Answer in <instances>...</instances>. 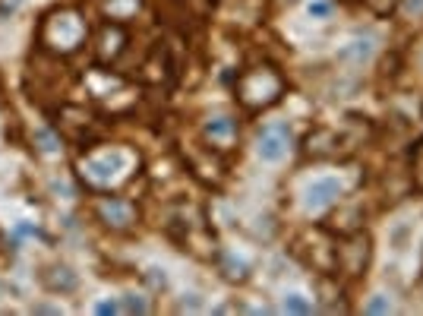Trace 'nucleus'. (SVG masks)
Listing matches in <instances>:
<instances>
[{"instance_id": "nucleus-3", "label": "nucleus", "mask_w": 423, "mask_h": 316, "mask_svg": "<svg viewBox=\"0 0 423 316\" xmlns=\"http://www.w3.org/2000/svg\"><path fill=\"white\" fill-rule=\"evenodd\" d=\"M335 253H338V265L347 275H363L372 259V240L363 231H351L344 237V244L335 246Z\"/></svg>"}, {"instance_id": "nucleus-17", "label": "nucleus", "mask_w": 423, "mask_h": 316, "mask_svg": "<svg viewBox=\"0 0 423 316\" xmlns=\"http://www.w3.org/2000/svg\"><path fill=\"white\" fill-rule=\"evenodd\" d=\"M126 310H130V313H145V301L136 294H126Z\"/></svg>"}, {"instance_id": "nucleus-5", "label": "nucleus", "mask_w": 423, "mask_h": 316, "mask_svg": "<svg viewBox=\"0 0 423 316\" xmlns=\"http://www.w3.org/2000/svg\"><path fill=\"white\" fill-rule=\"evenodd\" d=\"M82 171L88 174V180L95 183H111L114 177H120L126 171V155L123 152H105V155H95L82 164Z\"/></svg>"}, {"instance_id": "nucleus-1", "label": "nucleus", "mask_w": 423, "mask_h": 316, "mask_svg": "<svg viewBox=\"0 0 423 316\" xmlns=\"http://www.w3.org/2000/svg\"><path fill=\"white\" fill-rule=\"evenodd\" d=\"M284 92V79L278 76L275 67H250L240 73L237 79V98L243 101L250 111L269 107L281 98Z\"/></svg>"}, {"instance_id": "nucleus-12", "label": "nucleus", "mask_w": 423, "mask_h": 316, "mask_svg": "<svg viewBox=\"0 0 423 316\" xmlns=\"http://www.w3.org/2000/svg\"><path fill=\"white\" fill-rule=\"evenodd\" d=\"M360 4H363L370 13H376V16H391L395 6H398V0H360Z\"/></svg>"}, {"instance_id": "nucleus-7", "label": "nucleus", "mask_w": 423, "mask_h": 316, "mask_svg": "<svg viewBox=\"0 0 423 316\" xmlns=\"http://www.w3.org/2000/svg\"><path fill=\"white\" fill-rule=\"evenodd\" d=\"M101 215L107 218V225L126 228V225H133V218H136V209L123 199H105L101 202Z\"/></svg>"}, {"instance_id": "nucleus-6", "label": "nucleus", "mask_w": 423, "mask_h": 316, "mask_svg": "<svg viewBox=\"0 0 423 316\" xmlns=\"http://www.w3.org/2000/svg\"><path fill=\"white\" fill-rule=\"evenodd\" d=\"M341 196V183L335 177H322V180H313L307 190V206L309 209H322L328 202H335Z\"/></svg>"}, {"instance_id": "nucleus-2", "label": "nucleus", "mask_w": 423, "mask_h": 316, "mask_svg": "<svg viewBox=\"0 0 423 316\" xmlns=\"http://www.w3.org/2000/svg\"><path fill=\"white\" fill-rule=\"evenodd\" d=\"M354 149H357V139L332 130V126H319V130H313L307 136V155L313 158H344Z\"/></svg>"}, {"instance_id": "nucleus-15", "label": "nucleus", "mask_w": 423, "mask_h": 316, "mask_svg": "<svg viewBox=\"0 0 423 316\" xmlns=\"http://www.w3.org/2000/svg\"><path fill=\"white\" fill-rule=\"evenodd\" d=\"M389 297H382V294H376L370 303H366V313H389Z\"/></svg>"}, {"instance_id": "nucleus-19", "label": "nucleus", "mask_w": 423, "mask_h": 316, "mask_svg": "<svg viewBox=\"0 0 423 316\" xmlns=\"http://www.w3.org/2000/svg\"><path fill=\"white\" fill-rule=\"evenodd\" d=\"M98 313H117V303H98Z\"/></svg>"}, {"instance_id": "nucleus-14", "label": "nucleus", "mask_w": 423, "mask_h": 316, "mask_svg": "<svg viewBox=\"0 0 423 316\" xmlns=\"http://www.w3.org/2000/svg\"><path fill=\"white\" fill-rule=\"evenodd\" d=\"M224 275L227 278H231V282H243V278H246V265L243 263H234V259L231 256H224Z\"/></svg>"}, {"instance_id": "nucleus-16", "label": "nucleus", "mask_w": 423, "mask_h": 316, "mask_svg": "<svg viewBox=\"0 0 423 316\" xmlns=\"http://www.w3.org/2000/svg\"><path fill=\"white\" fill-rule=\"evenodd\" d=\"M38 143H41V149L44 152H57V139H54V133H48V130H38Z\"/></svg>"}, {"instance_id": "nucleus-11", "label": "nucleus", "mask_w": 423, "mask_h": 316, "mask_svg": "<svg viewBox=\"0 0 423 316\" xmlns=\"http://www.w3.org/2000/svg\"><path fill=\"white\" fill-rule=\"evenodd\" d=\"M410 180L417 190H423V139H417L410 152Z\"/></svg>"}, {"instance_id": "nucleus-10", "label": "nucleus", "mask_w": 423, "mask_h": 316, "mask_svg": "<svg viewBox=\"0 0 423 316\" xmlns=\"http://www.w3.org/2000/svg\"><path fill=\"white\" fill-rule=\"evenodd\" d=\"M139 6H142V0H107L105 10L111 13V19H130L136 16Z\"/></svg>"}, {"instance_id": "nucleus-9", "label": "nucleus", "mask_w": 423, "mask_h": 316, "mask_svg": "<svg viewBox=\"0 0 423 316\" xmlns=\"http://www.w3.org/2000/svg\"><path fill=\"white\" fill-rule=\"evenodd\" d=\"M234 133H237V124H234L231 117H215L206 124V136L212 139V143H221V145L231 143Z\"/></svg>"}, {"instance_id": "nucleus-8", "label": "nucleus", "mask_w": 423, "mask_h": 316, "mask_svg": "<svg viewBox=\"0 0 423 316\" xmlns=\"http://www.w3.org/2000/svg\"><path fill=\"white\" fill-rule=\"evenodd\" d=\"M372 51H376V41H372V38H354L351 44L341 48V60L363 63V60H370V57H372Z\"/></svg>"}, {"instance_id": "nucleus-13", "label": "nucleus", "mask_w": 423, "mask_h": 316, "mask_svg": "<svg viewBox=\"0 0 423 316\" xmlns=\"http://www.w3.org/2000/svg\"><path fill=\"white\" fill-rule=\"evenodd\" d=\"M284 310H288V313H309V301H303L300 294H288L284 297Z\"/></svg>"}, {"instance_id": "nucleus-18", "label": "nucleus", "mask_w": 423, "mask_h": 316, "mask_svg": "<svg viewBox=\"0 0 423 316\" xmlns=\"http://www.w3.org/2000/svg\"><path fill=\"white\" fill-rule=\"evenodd\" d=\"M328 4H309V16H325Z\"/></svg>"}, {"instance_id": "nucleus-4", "label": "nucleus", "mask_w": 423, "mask_h": 316, "mask_svg": "<svg viewBox=\"0 0 423 316\" xmlns=\"http://www.w3.org/2000/svg\"><path fill=\"white\" fill-rule=\"evenodd\" d=\"M288 145H290V130L284 124H269L262 126V133H259V158L262 162H281L284 155H288Z\"/></svg>"}]
</instances>
